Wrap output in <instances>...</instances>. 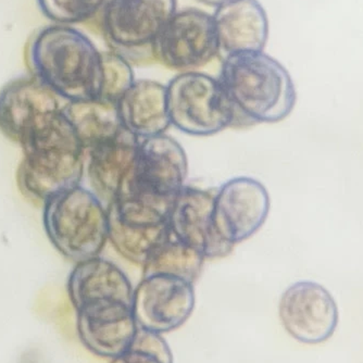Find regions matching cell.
I'll return each instance as SVG.
<instances>
[{
	"label": "cell",
	"mask_w": 363,
	"mask_h": 363,
	"mask_svg": "<svg viewBox=\"0 0 363 363\" xmlns=\"http://www.w3.org/2000/svg\"><path fill=\"white\" fill-rule=\"evenodd\" d=\"M218 79L235 110V128L283 121L295 107L289 71L263 52L224 57Z\"/></svg>",
	"instance_id": "1"
},
{
	"label": "cell",
	"mask_w": 363,
	"mask_h": 363,
	"mask_svg": "<svg viewBox=\"0 0 363 363\" xmlns=\"http://www.w3.org/2000/svg\"><path fill=\"white\" fill-rule=\"evenodd\" d=\"M28 65L34 77L71 101L99 99L101 52L77 28L52 26L33 36Z\"/></svg>",
	"instance_id": "2"
},
{
	"label": "cell",
	"mask_w": 363,
	"mask_h": 363,
	"mask_svg": "<svg viewBox=\"0 0 363 363\" xmlns=\"http://www.w3.org/2000/svg\"><path fill=\"white\" fill-rule=\"evenodd\" d=\"M187 172L186 154L177 140L166 134L144 138L113 203L168 221L175 198L185 186Z\"/></svg>",
	"instance_id": "3"
},
{
	"label": "cell",
	"mask_w": 363,
	"mask_h": 363,
	"mask_svg": "<svg viewBox=\"0 0 363 363\" xmlns=\"http://www.w3.org/2000/svg\"><path fill=\"white\" fill-rule=\"evenodd\" d=\"M21 147L23 159L16 179L24 195L44 203L79 186L85 172V152L65 109Z\"/></svg>",
	"instance_id": "4"
},
{
	"label": "cell",
	"mask_w": 363,
	"mask_h": 363,
	"mask_svg": "<svg viewBox=\"0 0 363 363\" xmlns=\"http://www.w3.org/2000/svg\"><path fill=\"white\" fill-rule=\"evenodd\" d=\"M43 223L52 246L77 264L99 257L109 240L107 207L81 186L47 199Z\"/></svg>",
	"instance_id": "5"
},
{
	"label": "cell",
	"mask_w": 363,
	"mask_h": 363,
	"mask_svg": "<svg viewBox=\"0 0 363 363\" xmlns=\"http://www.w3.org/2000/svg\"><path fill=\"white\" fill-rule=\"evenodd\" d=\"M101 10V28L111 52L140 65L154 60L152 46L177 12V0H107Z\"/></svg>",
	"instance_id": "6"
},
{
	"label": "cell",
	"mask_w": 363,
	"mask_h": 363,
	"mask_svg": "<svg viewBox=\"0 0 363 363\" xmlns=\"http://www.w3.org/2000/svg\"><path fill=\"white\" fill-rule=\"evenodd\" d=\"M171 124L194 136H209L234 126L235 110L219 79L181 73L167 86Z\"/></svg>",
	"instance_id": "7"
},
{
	"label": "cell",
	"mask_w": 363,
	"mask_h": 363,
	"mask_svg": "<svg viewBox=\"0 0 363 363\" xmlns=\"http://www.w3.org/2000/svg\"><path fill=\"white\" fill-rule=\"evenodd\" d=\"M219 55L213 16L194 8L175 12L152 46L156 62L182 73L195 72Z\"/></svg>",
	"instance_id": "8"
},
{
	"label": "cell",
	"mask_w": 363,
	"mask_h": 363,
	"mask_svg": "<svg viewBox=\"0 0 363 363\" xmlns=\"http://www.w3.org/2000/svg\"><path fill=\"white\" fill-rule=\"evenodd\" d=\"M68 103L34 75L16 77L0 91V130L12 142L24 144Z\"/></svg>",
	"instance_id": "9"
},
{
	"label": "cell",
	"mask_w": 363,
	"mask_h": 363,
	"mask_svg": "<svg viewBox=\"0 0 363 363\" xmlns=\"http://www.w3.org/2000/svg\"><path fill=\"white\" fill-rule=\"evenodd\" d=\"M279 320L285 331L301 344L328 342L340 321L337 303L323 285L301 281L283 293L279 303Z\"/></svg>",
	"instance_id": "10"
},
{
	"label": "cell",
	"mask_w": 363,
	"mask_h": 363,
	"mask_svg": "<svg viewBox=\"0 0 363 363\" xmlns=\"http://www.w3.org/2000/svg\"><path fill=\"white\" fill-rule=\"evenodd\" d=\"M270 196L252 177L230 179L216 191L213 223L222 240L230 245L252 238L267 221Z\"/></svg>",
	"instance_id": "11"
},
{
	"label": "cell",
	"mask_w": 363,
	"mask_h": 363,
	"mask_svg": "<svg viewBox=\"0 0 363 363\" xmlns=\"http://www.w3.org/2000/svg\"><path fill=\"white\" fill-rule=\"evenodd\" d=\"M194 307L193 283L167 275L144 277L134 291L132 303L138 328L158 334L181 328Z\"/></svg>",
	"instance_id": "12"
},
{
	"label": "cell",
	"mask_w": 363,
	"mask_h": 363,
	"mask_svg": "<svg viewBox=\"0 0 363 363\" xmlns=\"http://www.w3.org/2000/svg\"><path fill=\"white\" fill-rule=\"evenodd\" d=\"M216 191L217 189L183 187L168 217L171 235L197 250L205 259L223 258L234 248L233 245L220 238L214 228Z\"/></svg>",
	"instance_id": "13"
},
{
	"label": "cell",
	"mask_w": 363,
	"mask_h": 363,
	"mask_svg": "<svg viewBox=\"0 0 363 363\" xmlns=\"http://www.w3.org/2000/svg\"><path fill=\"white\" fill-rule=\"evenodd\" d=\"M138 328L130 306L99 303L77 310V334L85 347L103 358H117L130 348Z\"/></svg>",
	"instance_id": "14"
},
{
	"label": "cell",
	"mask_w": 363,
	"mask_h": 363,
	"mask_svg": "<svg viewBox=\"0 0 363 363\" xmlns=\"http://www.w3.org/2000/svg\"><path fill=\"white\" fill-rule=\"evenodd\" d=\"M68 293L75 309L99 303H133L130 279L114 263L96 257L77 263L69 277Z\"/></svg>",
	"instance_id": "15"
},
{
	"label": "cell",
	"mask_w": 363,
	"mask_h": 363,
	"mask_svg": "<svg viewBox=\"0 0 363 363\" xmlns=\"http://www.w3.org/2000/svg\"><path fill=\"white\" fill-rule=\"evenodd\" d=\"M220 55L263 52L269 38L267 12L257 0H236L217 7L213 14Z\"/></svg>",
	"instance_id": "16"
},
{
	"label": "cell",
	"mask_w": 363,
	"mask_h": 363,
	"mask_svg": "<svg viewBox=\"0 0 363 363\" xmlns=\"http://www.w3.org/2000/svg\"><path fill=\"white\" fill-rule=\"evenodd\" d=\"M140 138L123 128L114 138L85 152V168L93 193L109 206L117 196L124 175L130 170Z\"/></svg>",
	"instance_id": "17"
},
{
	"label": "cell",
	"mask_w": 363,
	"mask_h": 363,
	"mask_svg": "<svg viewBox=\"0 0 363 363\" xmlns=\"http://www.w3.org/2000/svg\"><path fill=\"white\" fill-rule=\"evenodd\" d=\"M117 106L122 125L138 138L161 135L171 125L167 86L158 82H134Z\"/></svg>",
	"instance_id": "18"
},
{
	"label": "cell",
	"mask_w": 363,
	"mask_h": 363,
	"mask_svg": "<svg viewBox=\"0 0 363 363\" xmlns=\"http://www.w3.org/2000/svg\"><path fill=\"white\" fill-rule=\"evenodd\" d=\"M109 240L120 256L130 262L144 266L159 245L171 236L168 222L140 223L126 221L108 209Z\"/></svg>",
	"instance_id": "19"
},
{
	"label": "cell",
	"mask_w": 363,
	"mask_h": 363,
	"mask_svg": "<svg viewBox=\"0 0 363 363\" xmlns=\"http://www.w3.org/2000/svg\"><path fill=\"white\" fill-rule=\"evenodd\" d=\"M65 113L84 152L114 138L123 130L118 106L104 101H71Z\"/></svg>",
	"instance_id": "20"
},
{
	"label": "cell",
	"mask_w": 363,
	"mask_h": 363,
	"mask_svg": "<svg viewBox=\"0 0 363 363\" xmlns=\"http://www.w3.org/2000/svg\"><path fill=\"white\" fill-rule=\"evenodd\" d=\"M205 258L197 250L175 240L172 235L159 245L147 259L143 269L144 277L167 275L195 282Z\"/></svg>",
	"instance_id": "21"
},
{
	"label": "cell",
	"mask_w": 363,
	"mask_h": 363,
	"mask_svg": "<svg viewBox=\"0 0 363 363\" xmlns=\"http://www.w3.org/2000/svg\"><path fill=\"white\" fill-rule=\"evenodd\" d=\"M101 96L97 101H108L118 105L122 96L132 86L135 79L130 62L112 52H101Z\"/></svg>",
	"instance_id": "22"
},
{
	"label": "cell",
	"mask_w": 363,
	"mask_h": 363,
	"mask_svg": "<svg viewBox=\"0 0 363 363\" xmlns=\"http://www.w3.org/2000/svg\"><path fill=\"white\" fill-rule=\"evenodd\" d=\"M38 3L49 20L59 24H74L95 16L107 0H38Z\"/></svg>",
	"instance_id": "23"
},
{
	"label": "cell",
	"mask_w": 363,
	"mask_h": 363,
	"mask_svg": "<svg viewBox=\"0 0 363 363\" xmlns=\"http://www.w3.org/2000/svg\"><path fill=\"white\" fill-rule=\"evenodd\" d=\"M111 363H171L163 360L160 357L155 356L150 352H145L140 348L130 346L121 356L112 359Z\"/></svg>",
	"instance_id": "24"
},
{
	"label": "cell",
	"mask_w": 363,
	"mask_h": 363,
	"mask_svg": "<svg viewBox=\"0 0 363 363\" xmlns=\"http://www.w3.org/2000/svg\"><path fill=\"white\" fill-rule=\"evenodd\" d=\"M199 1L206 4V5L220 7V6L226 5V4L233 3V1H236V0H199Z\"/></svg>",
	"instance_id": "25"
}]
</instances>
